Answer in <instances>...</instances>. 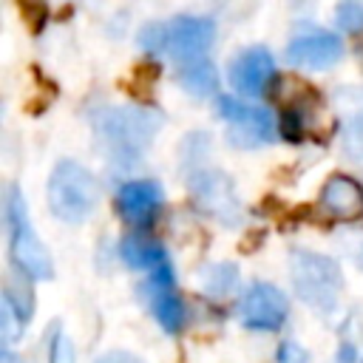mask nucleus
<instances>
[{
    "instance_id": "nucleus-1",
    "label": "nucleus",
    "mask_w": 363,
    "mask_h": 363,
    "mask_svg": "<svg viewBox=\"0 0 363 363\" xmlns=\"http://www.w3.org/2000/svg\"><path fill=\"white\" fill-rule=\"evenodd\" d=\"M94 125H96V133L108 156L122 164H133L150 145L162 119L145 108H111V111L96 113Z\"/></svg>"
},
{
    "instance_id": "nucleus-2",
    "label": "nucleus",
    "mask_w": 363,
    "mask_h": 363,
    "mask_svg": "<svg viewBox=\"0 0 363 363\" xmlns=\"http://www.w3.org/2000/svg\"><path fill=\"white\" fill-rule=\"evenodd\" d=\"M99 201L96 179L88 167H82L74 159H62L54 164L48 176V207L60 221L82 224Z\"/></svg>"
},
{
    "instance_id": "nucleus-3",
    "label": "nucleus",
    "mask_w": 363,
    "mask_h": 363,
    "mask_svg": "<svg viewBox=\"0 0 363 363\" xmlns=\"http://www.w3.org/2000/svg\"><path fill=\"white\" fill-rule=\"evenodd\" d=\"M6 221H9V250L14 267L34 281H48L54 275V264L43 241L37 238L31 221H28V207L23 193L11 184L9 187V204H6Z\"/></svg>"
},
{
    "instance_id": "nucleus-4",
    "label": "nucleus",
    "mask_w": 363,
    "mask_h": 363,
    "mask_svg": "<svg viewBox=\"0 0 363 363\" xmlns=\"http://www.w3.org/2000/svg\"><path fill=\"white\" fill-rule=\"evenodd\" d=\"M289 264H292V286L298 298L318 312H332L343 284L337 264L309 250H292Z\"/></svg>"
},
{
    "instance_id": "nucleus-5",
    "label": "nucleus",
    "mask_w": 363,
    "mask_h": 363,
    "mask_svg": "<svg viewBox=\"0 0 363 363\" xmlns=\"http://www.w3.org/2000/svg\"><path fill=\"white\" fill-rule=\"evenodd\" d=\"M235 312H238V320L247 329L275 332V329L284 326V320L289 315V301L278 286H272L267 281H255L238 298Z\"/></svg>"
},
{
    "instance_id": "nucleus-6",
    "label": "nucleus",
    "mask_w": 363,
    "mask_h": 363,
    "mask_svg": "<svg viewBox=\"0 0 363 363\" xmlns=\"http://www.w3.org/2000/svg\"><path fill=\"white\" fill-rule=\"evenodd\" d=\"M216 111L224 122H230V142H235L241 147H255L275 136L272 113L267 108L247 105L235 96H218Z\"/></svg>"
},
{
    "instance_id": "nucleus-7",
    "label": "nucleus",
    "mask_w": 363,
    "mask_h": 363,
    "mask_svg": "<svg viewBox=\"0 0 363 363\" xmlns=\"http://www.w3.org/2000/svg\"><path fill=\"white\" fill-rule=\"evenodd\" d=\"M343 54V43L335 31L315 28V26H301L295 37L286 45V62L309 71H326L332 68Z\"/></svg>"
},
{
    "instance_id": "nucleus-8",
    "label": "nucleus",
    "mask_w": 363,
    "mask_h": 363,
    "mask_svg": "<svg viewBox=\"0 0 363 363\" xmlns=\"http://www.w3.org/2000/svg\"><path fill=\"white\" fill-rule=\"evenodd\" d=\"M275 79V57L264 45L238 51L230 62V85L241 96H261Z\"/></svg>"
},
{
    "instance_id": "nucleus-9",
    "label": "nucleus",
    "mask_w": 363,
    "mask_h": 363,
    "mask_svg": "<svg viewBox=\"0 0 363 363\" xmlns=\"http://www.w3.org/2000/svg\"><path fill=\"white\" fill-rule=\"evenodd\" d=\"M213 37H216V23L210 17L182 14L167 23V51L182 62L201 60V54L213 45Z\"/></svg>"
},
{
    "instance_id": "nucleus-10",
    "label": "nucleus",
    "mask_w": 363,
    "mask_h": 363,
    "mask_svg": "<svg viewBox=\"0 0 363 363\" xmlns=\"http://www.w3.org/2000/svg\"><path fill=\"white\" fill-rule=\"evenodd\" d=\"M159 204H162V187L150 179L128 182L116 193V210L133 227H147L153 221Z\"/></svg>"
},
{
    "instance_id": "nucleus-11",
    "label": "nucleus",
    "mask_w": 363,
    "mask_h": 363,
    "mask_svg": "<svg viewBox=\"0 0 363 363\" xmlns=\"http://www.w3.org/2000/svg\"><path fill=\"white\" fill-rule=\"evenodd\" d=\"M147 289H150V309L159 320V326L170 335H176L184 323V303L182 298L173 292V272L170 267H162L150 275L147 281Z\"/></svg>"
},
{
    "instance_id": "nucleus-12",
    "label": "nucleus",
    "mask_w": 363,
    "mask_h": 363,
    "mask_svg": "<svg viewBox=\"0 0 363 363\" xmlns=\"http://www.w3.org/2000/svg\"><path fill=\"white\" fill-rule=\"evenodd\" d=\"M320 207L337 221H357L363 216V187L352 176H329L320 190Z\"/></svg>"
},
{
    "instance_id": "nucleus-13",
    "label": "nucleus",
    "mask_w": 363,
    "mask_h": 363,
    "mask_svg": "<svg viewBox=\"0 0 363 363\" xmlns=\"http://www.w3.org/2000/svg\"><path fill=\"white\" fill-rule=\"evenodd\" d=\"M193 187L199 193L201 207H207L210 213H218L224 221H233L238 216L235 213V196H233V187H230L227 176H221V173H201L193 182Z\"/></svg>"
},
{
    "instance_id": "nucleus-14",
    "label": "nucleus",
    "mask_w": 363,
    "mask_h": 363,
    "mask_svg": "<svg viewBox=\"0 0 363 363\" xmlns=\"http://www.w3.org/2000/svg\"><path fill=\"white\" fill-rule=\"evenodd\" d=\"M119 255L122 261L130 267V269H162L167 267V255H164V247L145 238V235H125L122 244H119Z\"/></svg>"
},
{
    "instance_id": "nucleus-15",
    "label": "nucleus",
    "mask_w": 363,
    "mask_h": 363,
    "mask_svg": "<svg viewBox=\"0 0 363 363\" xmlns=\"http://www.w3.org/2000/svg\"><path fill=\"white\" fill-rule=\"evenodd\" d=\"M179 82L193 94V96H210L218 91V71L207 60H193L179 68Z\"/></svg>"
},
{
    "instance_id": "nucleus-16",
    "label": "nucleus",
    "mask_w": 363,
    "mask_h": 363,
    "mask_svg": "<svg viewBox=\"0 0 363 363\" xmlns=\"http://www.w3.org/2000/svg\"><path fill=\"white\" fill-rule=\"evenodd\" d=\"M235 281H238L235 264H216V267H210V269L201 275L204 289L213 292V295H227V292L235 286Z\"/></svg>"
},
{
    "instance_id": "nucleus-17",
    "label": "nucleus",
    "mask_w": 363,
    "mask_h": 363,
    "mask_svg": "<svg viewBox=\"0 0 363 363\" xmlns=\"http://www.w3.org/2000/svg\"><path fill=\"white\" fill-rule=\"evenodd\" d=\"M23 326H26V320L20 318V312L14 309V303L9 301V295H3V298H0V332H3V349H9V346L17 340V335L23 332Z\"/></svg>"
},
{
    "instance_id": "nucleus-18",
    "label": "nucleus",
    "mask_w": 363,
    "mask_h": 363,
    "mask_svg": "<svg viewBox=\"0 0 363 363\" xmlns=\"http://www.w3.org/2000/svg\"><path fill=\"white\" fill-rule=\"evenodd\" d=\"M335 23H337L340 31L357 34V31L363 28V6H360V3H352V0L340 3V6L335 9Z\"/></svg>"
},
{
    "instance_id": "nucleus-19",
    "label": "nucleus",
    "mask_w": 363,
    "mask_h": 363,
    "mask_svg": "<svg viewBox=\"0 0 363 363\" xmlns=\"http://www.w3.org/2000/svg\"><path fill=\"white\" fill-rule=\"evenodd\" d=\"M139 45L145 51H162L167 48V26L164 23H147L139 28Z\"/></svg>"
},
{
    "instance_id": "nucleus-20",
    "label": "nucleus",
    "mask_w": 363,
    "mask_h": 363,
    "mask_svg": "<svg viewBox=\"0 0 363 363\" xmlns=\"http://www.w3.org/2000/svg\"><path fill=\"white\" fill-rule=\"evenodd\" d=\"M278 130H281L284 139L301 142V136H303V111H301V108H286V111L281 113Z\"/></svg>"
},
{
    "instance_id": "nucleus-21",
    "label": "nucleus",
    "mask_w": 363,
    "mask_h": 363,
    "mask_svg": "<svg viewBox=\"0 0 363 363\" xmlns=\"http://www.w3.org/2000/svg\"><path fill=\"white\" fill-rule=\"evenodd\" d=\"M48 363H74V346H71V340H68L65 332H57V335H54Z\"/></svg>"
},
{
    "instance_id": "nucleus-22",
    "label": "nucleus",
    "mask_w": 363,
    "mask_h": 363,
    "mask_svg": "<svg viewBox=\"0 0 363 363\" xmlns=\"http://www.w3.org/2000/svg\"><path fill=\"white\" fill-rule=\"evenodd\" d=\"M278 363H306V349L298 340H284L278 346Z\"/></svg>"
},
{
    "instance_id": "nucleus-23",
    "label": "nucleus",
    "mask_w": 363,
    "mask_h": 363,
    "mask_svg": "<svg viewBox=\"0 0 363 363\" xmlns=\"http://www.w3.org/2000/svg\"><path fill=\"white\" fill-rule=\"evenodd\" d=\"M96 363H142V360L136 354H130V352L116 349V352H105L102 357H96Z\"/></svg>"
},
{
    "instance_id": "nucleus-24",
    "label": "nucleus",
    "mask_w": 363,
    "mask_h": 363,
    "mask_svg": "<svg viewBox=\"0 0 363 363\" xmlns=\"http://www.w3.org/2000/svg\"><path fill=\"white\" fill-rule=\"evenodd\" d=\"M337 363H357V349L346 340V343H340V349H337Z\"/></svg>"
},
{
    "instance_id": "nucleus-25",
    "label": "nucleus",
    "mask_w": 363,
    "mask_h": 363,
    "mask_svg": "<svg viewBox=\"0 0 363 363\" xmlns=\"http://www.w3.org/2000/svg\"><path fill=\"white\" fill-rule=\"evenodd\" d=\"M0 363H23L11 349H3V357H0Z\"/></svg>"
}]
</instances>
